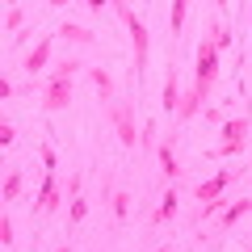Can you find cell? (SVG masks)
Instances as JSON below:
<instances>
[{"instance_id":"cell-10","label":"cell","mask_w":252,"mask_h":252,"mask_svg":"<svg viewBox=\"0 0 252 252\" xmlns=\"http://www.w3.org/2000/svg\"><path fill=\"white\" fill-rule=\"evenodd\" d=\"M55 38H63V42H76V46H97V34H93L89 26H76V21H63V26L55 30Z\"/></svg>"},{"instance_id":"cell-15","label":"cell","mask_w":252,"mask_h":252,"mask_svg":"<svg viewBox=\"0 0 252 252\" xmlns=\"http://www.w3.org/2000/svg\"><path fill=\"white\" fill-rule=\"evenodd\" d=\"M185 13H189V4L185 0H172V17H168V30L181 38V30H185Z\"/></svg>"},{"instance_id":"cell-25","label":"cell","mask_w":252,"mask_h":252,"mask_svg":"<svg viewBox=\"0 0 252 252\" xmlns=\"http://www.w3.org/2000/svg\"><path fill=\"white\" fill-rule=\"evenodd\" d=\"M13 139H17V130L4 122V126H0V147H13Z\"/></svg>"},{"instance_id":"cell-1","label":"cell","mask_w":252,"mask_h":252,"mask_svg":"<svg viewBox=\"0 0 252 252\" xmlns=\"http://www.w3.org/2000/svg\"><path fill=\"white\" fill-rule=\"evenodd\" d=\"M114 13L122 17V26L130 30V42H135V72L143 76V67H147V51H152V38H147V26L135 17V9H130V4H114Z\"/></svg>"},{"instance_id":"cell-26","label":"cell","mask_w":252,"mask_h":252,"mask_svg":"<svg viewBox=\"0 0 252 252\" xmlns=\"http://www.w3.org/2000/svg\"><path fill=\"white\" fill-rule=\"evenodd\" d=\"M248 21H252V4H248Z\"/></svg>"},{"instance_id":"cell-12","label":"cell","mask_w":252,"mask_h":252,"mask_svg":"<svg viewBox=\"0 0 252 252\" xmlns=\"http://www.w3.org/2000/svg\"><path fill=\"white\" fill-rule=\"evenodd\" d=\"M21 189H26V177H21V168H9V172H4V189H0L4 206H13V202L21 198Z\"/></svg>"},{"instance_id":"cell-20","label":"cell","mask_w":252,"mask_h":252,"mask_svg":"<svg viewBox=\"0 0 252 252\" xmlns=\"http://www.w3.org/2000/svg\"><path fill=\"white\" fill-rule=\"evenodd\" d=\"M80 189H84V172H72V177L63 181V193L67 198H80Z\"/></svg>"},{"instance_id":"cell-11","label":"cell","mask_w":252,"mask_h":252,"mask_svg":"<svg viewBox=\"0 0 252 252\" xmlns=\"http://www.w3.org/2000/svg\"><path fill=\"white\" fill-rule=\"evenodd\" d=\"M244 215H252V198H240V202H231V206L219 215V231H231L235 223H240Z\"/></svg>"},{"instance_id":"cell-8","label":"cell","mask_w":252,"mask_h":252,"mask_svg":"<svg viewBox=\"0 0 252 252\" xmlns=\"http://www.w3.org/2000/svg\"><path fill=\"white\" fill-rule=\"evenodd\" d=\"M156 160H160V172L168 185H177L181 181V164H177V147H172V139H164L160 147H156Z\"/></svg>"},{"instance_id":"cell-3","label":"cell","mask_w":252,"mask_h":252,"mask_svg":"<svg viewBox=\"0 0 252 252\" xmlns=\"http://www.w3.org/2000/svg\"><path fill=\"white\" fill-rule=\"evenodd\" d=\"M109 122H114L122 147H126V152H135V147H139V130H135V109H130V101H114V105H109Z\"/></svg>"},{"instance_id":"cell-17","label":"cell","mask_w":252,"mask_h":252,"mask_svg":"<svg viewBox=\"0 0 252 252\" xmlns=\"http://www.w3.org/2000/svg\"><path fill=\"white\" fill-rule=\"evenodd\" d=\"M26 17H30V13L21 9V4H9V9H4V30H21Z\"/></svg>"},{"instance_id":"cell-13","label":"cell","mask_w":252,"mask_h":252,"mask_svg":"<svg viewBox=\"0 0 252 252\" xmlns=\"http://www.w3.org/2000/svg\"><path fill=\"white\" fill-rule=\"evenodd\" d=\"M89 80H93V89H97V97L114 105V76H109L105 67H89Z\"/></svg>"},{"instance_id":"cell-27","label":"cell","mask_w":252,"mask_h":252,"mask_svg":"<svg viewBox=\"0 0 252 252\" xmlns=\"http://www.w3.org/2000/svg\"><path fill=\"white\" fill-rule=\"evenodd\" d=\"M156 252H172V248H156Z\"/></svg>"},{"instance_id":"cell-22","label":"cell","mask_w":252,"mask_h":252,"mask_svg":"<svg viewBox=\"0 0 252 252\" xmlns=\"http://www.w3.org/2000/svg\"><path fill=\"white\" fill-rule=\"evenodd\" d=\"M76 72H80V59H59V63H55V72H51V76H67V80H72Z\"/></svg>"},{"instance_id":"cell-6","label":"cell","mask_w":252,"mask_h":252,"mask_svg":"<svg viewBox=\"0 0 252 252\" xmlns=\"http://www.w3.org/2000/svg\"><path fill=\"white\" fill-rule=\"evenodd\" d=\"M172 219H177V185H164V198H160V206L147 215V223L152 227H168Z\"/></svg>"},{"instance_id":"cell-4","label":"cell","mask_w":252,"mask_h":252,"mask_svg":"<svg viewBox=\"0 0 252 252\" xmlns=\"http://www.w3.org/2000/svg\"><path fill=\"white\" fill-rule=\"evenodd\" d=\"M72 93H76V84L67 80V76H51V80H42V109H46V114L67 109V105H72Z\"/></svg>"},{"instance_id":"cell-5","label":"cell","mask_w":252,"mask_h":252,"mask_svg":"<svg viewBox=\"0 0 252 252\" xmlns=\"http://www.w3.org/2000/svg\"><path fill=\"white\" fill-rule=\"evenodd\" d=\"M51 42H55V34H42V38L34 42V51H30L26 59H21V67H26L30 76H38V72L46 67V63H51Z\"/></svg>"},{"instance_id":"cell-19","label":"cell","mask_w":252,"mask_h":252,"mask_svg":"<svg viewBox=\"0 0 252 252\" xmlns=\"http://www.w3.org/2000/svg\"><path fill=\"white\" fill-rule=\"evenodd\" d=\"M206 38L219 46V51H227V46H231V30H227V26H219V21L210 26V34H206Z\"/></svg>"},{"instance_id":"cell-14","label":"cell","mask_w":252,"mask_h":252,"mask_svg":"<svg viewBox=\"0 0 252 252\" xmlns=\"http://www.w3.org/2000/svg\"><path fill=\"white\" fill-rule=\"evenodd\" d=\"M177 105H181V80H177V67H168V76H164V109L177 118Z\"/></svg>"},{"instance_id":"cell-24","label":"cell","mask_w":252,"mask_h":252,"mask_svg":"<svg viewBox=\"0 0 252 252\" xmlns=\"http://www.w3.org/2000/svg\"><path fill=\"white\" fill-rule=\"evenodd\" d=\"M42 164H46V172H55V164H59V156H55L51 143H42Z\"/></svg>"},{"instance_id":"cell-7","label":"cell","mask_w":252,"mask_h":252,"mask_svg":"<svg viewBox=\"0 0 252 252\" xmlns=\"http://www.w3.org/2000/svg\"><path fill=\"white\" fill-rule=\"evenodd\" d=\"M235 177H240V172L231 168V172H219V177H210V181H202V185L193 189V198H198V202H215V198H223V189L231 185Z\"/></svg>"},{"instance_id":"cell-9","label":"cell","mask_w":252,"mask_h":252,"mask_svg":"<svg viewBox=\"0 0 252 252\" xmlns=\"http://www.w3.org/2000/svg\"><path fill=\"white\" fill-rule=\"evenodd\" d=\"M34 210H38V215H46V210H59V181H55V172H46V177H42V189H38Z\"/></svg>"},{"instance_id":"cell-23","label":"cell","mask_w":252,"mask_h":252,"mask_svg":"<svg viewBox=\"0 0 252 252\" xmlns=\"http://www.w3.org/2000/svg\"><path fill=\"white\" fill-rule=\"evenodd\" d=\"M156 139H160V130H156V122H147V126H143V139H139V143H143V152H152Z\"/></svg>"},{"instance_id":"cell-18","label":"cell","mask_w":252,"mask_h":252,"mask_svg":"<svg viewBox=\"0 0 252 252\" xmlns=\"http://www.w3.org/2000/svg\"><path fill=\"white\" fill-rule=\"evenodd\" d=\"M84 219H89V202H84V198H72V206H67V223L80 227Z\"/></svg>"},{"instance_id":"cell-21","label":"cell","mask_w":252,"mask_h":252,"mask_svg":"<svg viewBox=\"0 0 252 252\" xmlns=\"http://www.w3.org/2000/svg\"><path fill=\"white\" fill-rule=\"evenodd\" d=\"M0 244H4V248H13V244H17V235H13V219H9V215H0Z\"/></svg>"},{"instance_id":"cell-16","label":"cell","mask_w":252,"mask_h":252,"mask_svg":"<svg viewBox=\"0 0 252 252\" xmlns=\"http://www.w3.org/2000/svg\"><path fill=\"white\" fill-rule=\"evenodd\" d=\"M109 210H114V219L122 223V219H126V210H130V193H126V189H118L114 198H109Z\"/></svg>"},{"instance_id":"cell-28","label":"cell","mask_w":252,"mask_h":252,"mask_svg":"<svg viewBox=\"0 0 252 252\" xmlns=\"http://www.w3.org/2000/svg\"><path fill=\"white\" fill-rule=\"evenodd\" d=\"M248 252H252V248H248Z\"/></svg>"},{"instance_id":"cell-2","label":"cell","mask_w":252,"mask_h":252,"mask_svg":"<svg viewBox=\"0 0 252 252\" xmlns=\"http://www.w3.org/2000/svg\"><path fill=\"white\" fill-rule=\"evenodd\" d=\"M248 126H252V118H227L223 130H219V147L210 156H240L244 143H248Z\"/></svg>"}]
</instances>
